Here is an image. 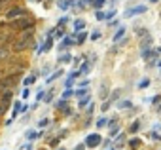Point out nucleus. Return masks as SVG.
Listing matches in <instances>:
<instances>
[{"label":"nucleus","instance_id":"36","mask_svg":"<svg viewBox=\"0 0 161 150\" xmlns=\"http://www.w3.org/2000/svg\"><path fill=\"white\" fill-rule=\"evenodd\" d=\"M99 38H100V32H99V31H95L93 34H91V40H99Z\"/></svg>","mask_w":161,"mask_h":150},{"label":"nucleus","instance_id":"14","mask_svg":"<svg viewBox=\"0 0 161 150\" xmlns=\"http://www.w3.org/2000/svg\"><path fill=\"white\" fill-rule=\"evenodd\" d=\"M123 34H125V29H123V27H121V29H118V32L114 34V42H119V40L123 38Z\"/></svg>","mask_w":161,"mask_h":150},{"label":"nucleus","instance_id":"39","mask_svg":"<svg viewBox=\"0 0 161 150\" xmlns=\"http://www.w3.org/2000/svg\"><path fill=\"white\" fill-rule=\"evenodd\" d=\"M146 32H148L146 29H138V32H136V34H138V36H140V38H142V36H144V34H146Z\"/></svg>","mask_w":161,"mask_h":150},{"label":"nucleus","instance_id":"4","mask_svg":"<svg viewBox=\"0 0 161 150\" xmlns=\"http://www.w3.org/2000/svg\"><path fill=\"white\" fill-rule=\"evenodd\" d=\"M13 84H15V78H4L2 82H0V93L10 91L11 87H13Z\"/></svg>","mask_w":161,"mask_h":150},{"label":"nucleus","instance_id":"1","mask_svg":"<svg viewBox=\"0 0 161 150\" xmlns=\"http://www.w3.org/2000/svg\"><path fill=\"white\" fill-rule=\"evenodd\" d=\"M30 36H32V29H27V31H23V36L19 40H15V44H13V50L15 51H23L27 46L30 44Z\"/></svg>","mask_w":161,"mask_h":150},{"label":"nucleus","instance_id":"16","mask_svg":"<svg viewBox=\"0 0 161 150\" xmlns=\"http://www.w3.org/2000/svg\"><path fill=\"white\" fill-rule=\"evenodd\" d=\"M70 53H63V55H59V63H70Z\"/></svg>","mask_w":161,"mask_h":150},{"label":"nucleus","instance_id":"49","mask_svg":"<svg viewBox=\"0 0 161 150\" xmlns=\"http://www.w3.org/2000/svg\"><path fill=\"white\" fill-rule=\"evenodd\" d=\"M59 150H64V148H59Z\"/></svg>","mask_w":161,"mask_h":150},{"label":"nucleus","instance_id":"41","mask_svg":"<svg viewBox=\"0 0 161 150\" xmlns=\"http://www.w3.org/2000/svg\"><path fill=\"white\" fill-rule=\"evenodd\" d=\"M152 139H154V141H161V137H159V135H157V133H155V131H154V133H152Z\"/></svg>","mask_w":161,"mask_h":150},{"label":"nucleus","instance_id":"30","mask_svg":"<svg viewBox=\"0 0 161 150\" xmlns=\"http://www.w3.org/2000/svg\"><path fill=\"white\" fill-rule=\"evenodd\" d=\"M95 17L99 19V21H104V11H99L97 10V14H95Z\"/></svg>","mask_w":161,"mask_h":150},{"label":"nucleus","instance_id":"45","mask_svg":"<svg viewBox=\"0 0 161 150\" xmlns=\"http://www.w3.org/2000/svg\"><path fill=\"white\" fill-rule=\"evenodd\" d=\"M155 65H159V68H161V61H155Z\"/></svg>","mask_w":161,"mask_h":150},{"label":"nucleus","instance_id":"33","mask_svg":"<svg viewBox=\"0 0 161 150\" xmlns=\"http://www.w3.org/2000/svg\"><path fill=\"white\" fill-rule=\"evenodd\" d=\"M119 93H121V91H119V90H116V91H114V93L110 95V99H112V101H116V99L119 97Z\"/></svg>","mask_w":161,"mask_h":150},{"label":"nucleus","instance_id":"24","mask_svg":"<svg viewBox=\"0 0 161 150\" xmlns=\"http://www.w3.org/2000/svg\"><path fill=\"white\" fill-rule=\"evenodd\" d=\"M74 95V91L70 90V87H66V90H64V93H63V99H68V97H72Z\"/></svg>","mask_w":161,"mask_h":150},{"label":"nucleus","instance_id":"21","mask_svg":"<svg viewBox=\"0 0 161 150\" xmlns=\"http://www.w3.org/2000/svg\"><path fill=\"white\" fill-rule=\"evenodd\" d=\"M34 80H36V76H34V74L27 76V78H25V86H30V84H34Z\"/></svg>","mask_w":161,"mask_h":150},{"label":"nucleus","instance_id":"35","mask_svg":"<svg viewBox=\"0 0 161 150\" xmlns=\"http://www.w3.org/2000/svg\"><path fill=\"white\" fill-rule=\"evenodd\" d=\"M47 124H49V120H47V118H44V120H40V124H38V125H40V127H46Z\"/></svg>","mask_w":161,"mask_h":150},{"label":"nucleus","instance_id":"43","mask_svg":"<svg viewBox=\"0 0 161 150\" xmlns=\"http://www.w3.org/2000/svg\"><path fill=\"white\" fill-rule=\"evenodd\" d=\"M159 101H161V97H159V95H155L154 99H152V103H159Z\"/></svg>","mask_w":161,"mask_h":150},{"label":"nucleus","instance_id":"44","mask_svg":"<svg viewBox=\"0 0 161 150\" xmlns=\"http://www.w3.org/2000/svg\"><path fill=\"white\" fill-rule=\"evenodd\" d=\"M83 148H85V144H78V146H76L74 150H83Z\"/></svg>","mask_w":161,"mask_h":150},{"label":"nucleus","instance_id":"27","mask_svg":"<svg viewBox=\"0 0 161 150\" xmlns=\"http://www.w3.org/2000/svg\"><path fill=\"white\" fill-rule=\"evenodd\" d=\"M74 95H76V97H80V99H82L83 95H87V91H85V90H76V91H74Z\"/></svg>","mask_w":161,"mask_h":150},{"label":"nucleus","instance_id":"25","mask_svg":"<svg viewBox=\"0 0 161 150\" xmlns=\"http://www.w3.org/2000/svg\"><path fill=\"white\" fill-rule=\"evenodd\" d=\"M106 124H108L106 118H99V120H97V127H104Z\"/></svg>","mask_w":161,"mask_h":150},{"label":"nucleus","instance_id":"7","mask_svg":"<svg viewBox=\"0 0 161 150\" xmlns=\"http://www.w3.org/2000/svg\"><path fill=\"white\" fill-rule=\"evenodd\" d=\"M51 46H53V38H51V36H47L46 44H44L42 48H38V50H36V53H42V51H49V50H51Z\"/></svg>","mask_w":161,"mask_h":150},{"label":"nucleus","instance_id":"11","mask_svg":"<svg viewBox=\"0 0 161 150\" xmlns=\"http://www.w3.org/2000/svg\"><path fill=\"white\" fill-rule=\"evenodd\" d=\"M57 6L61 8V10H68V8L72 6V0H59V2H57Z\"/></svg>","mask_w":161,"mask_h":150},{"label":"nucleus","instance_id":"9","mask_svg":"<svg viewBox=\"0 0 161 150\" xmlns=\"http://www.w3.org/2000/svg\"><path fill=\"white\" fill-rule=\"evenodd\" d=\"M74 44V38H70V36H63V44L59 50H66V46H72Z\"/></svg>","mask_w":161,"mask_h":150},{"label":"nucleus","instance_id":"23","mask_svg":"<svg viewBox=\"0 0 161 150\" xmlns=\"http://www.w3.org/2000/svg\"><path fill=\"white\" fill-rule=\"evenodd\" d=\"M138 129H140V124H138V122H135V124H133L131 127H129V131H131V133H136Z\"/></svg>","mask_w":161,"mask_h":150},{"label":"nucleus","instance_id":"34","mask_svg":"<svg viewBox=\"0 0 161 150\" xmlns=\"http://www.w3.org/2000/svg\"><path fill=\"white\" fill-rule=\"evenodd\" d=\"M108 95V93H106V86H104V84H102V87H100V97H102V99H104V97H106Z\"/></svg>","mask_w":161,"mask_h":150},{"label":"nucleus","instance_id":"17","mask_svg":"<svg viewBox=\"0 0 161 150\" xmlns=\"http://www.w3.org/2000/svg\"><path fill=\"white\" fill-rule=\"evenodd\" d=\"M89 101H91V97H89V95H83L82 99H80V108H83L87 103H89Z\"/></svg>","mask_w":161,"mask_h":150},{"label":"nucleus","instance_id":"8","mask_svg":"<svg viewBox=\"0 0 161 150\" xmlns=\"http://www.w3.org/2000/svg\"><path fill=\"white\" fill-rule=\"evenodd\" d=\"M150 44H152V36H150V34H144L142 40H140V50H146Z\"/></svg>","mask_w":161,"mask_h":150},{"label":"nucleus","instance_id":"48","mask_svg":"<svg viewBox=\"0 0 161 150\" xmlns=\"http://www.w3.org/2000/svg\"><path fill=\"white\" fill-rule=\"evenodd\" d=\"M108 150H114V148H108Z\"/></svg>","mask_w":161,"mask_h":150},{"label":"nucleus","instance_id":"26","mask_svg":"<svg viewBox=\"0 0 161 150\" xmlns=\"http://www.w3.org/2000/svg\"><path fill=\"white\" fill-rule=\"evenodd\" d=\"M36 137H38V133H36V131H29V133H27V139H29V141H34Z\"/></svg>","mask_w":161,"mask_h":150},{"label":"nucleus","instance_id":"15","mask_svg":"<svg viewBox=\"0 0 161 150\" xmlns=\"http://www.w3.org/2000/svg\"><path fill=\"white\" fill-rule=\"evenodd\" d=\"M131 107H133L131 101H119V103H118V108H119V110H121V108H131Z\"/></svg>","mask_w":161,"mask_h":150},{"label":"nucleus","instance_id":"5","mask_svg":"<svg viewBox=\"0 0 161 150\" xmlns=\"http://www.w3.org/2000/svg\"><path fill=\"white\" fill-rule=\"evenodd\" d=\"M21 15H23V8H11V10H8V11H6L8 21H13V19L21 17Z\"/></svg>","mask_w":161,"mask_h":150},{"label":"nucleus","instance_id":"40","mask_svg":"<svg viewBox=\"0 0 161 150\" xmlns=\"http://www.w3.org/2000/svg\"><path fill=\"white\" fill-rule=\"evenodd\" d=\"M108 107H110V103H108V101H106V103L102 105V108H100V110H102V112H106V110H108Z\"/></svg>","mask_w":161,"mask_h":150},{"label":"nucleus","instance_id":"2","mask_svg":"<svg viewBox=\"0 0 161 150\" xmlns=\"http://www.w3.org/2000/svg\"><path fill=\"white\" fill-rule=\"evenodd\" d=\"M10 27H11V29H21V31H27V29H32V21L21 15V19H17V21L13 19V21L10 23Z\"/></svg>","mask_w":161,"mask_h":150},{"label":"nucleus","instance_id":"32","mask_svg":"<svg viewBox=\"0 0 161 150\" xmlns=\"http://www.w3.org/2000/svg\"><path fill=\"white\" fill-rule=\"evenodd\" d=\"M148 84H150V80H148V78H144L142 82L138 84V87H148Z\"/></svg>","mask_w":161,"mask_h":150},{"label":"nucleus","instance_id":"18","mask_svg":"<svg viewBox=\"0 0 161 150\" xmlns=\"http://www.w3.org/2000/svg\"><path fill=\"white\" fill-rule=\"evenodd\" d=\"M104 4H106V0H93V8H97V10H100Z\"/></svg>","mask_w":161,"mask_h":150},{"label":"nucleus","instance_id":"47","mask_svg":"<svg viewBox=\"0 0 161 150\" xmlns=\"http://www.w3.org/2000/svg\"><path fill=\"white\" fill-rule=\"evenodd\" d=\"M150 2H157V0H150Z\"/></svg>","mask_w":161,"mask_h":150},{"label":"nucleus","instance_id":"37","mask_svg":"<svg viewBox=\"0 0 161 150\" xmlns=\"http://www.w3.org/2000/svg\"><path fill=\"white\" fill-rule=\"evenodd\" d=\"M129 144H131L133 148H135V146H138V139H131V141H129Z\"/></svg>","mask_w":161,"mask_h":150},{"label":"nucleus","instance_id":"31","mask_svg":"<svg viewBox=\"0 0 161 150\" xmlns=\"http://www.w3.org/2000/svg\"><path fill=\"white\" fill-rule=\"evenodd\" d=\"M44 97H46V95H44V91H42V90H40L38 93H36V103H40V101H42Z\"/></svg>","mask_w":161,"mask_h":150},{"label":"nucleus","instance_id":"13","mask_svg":"<svg viewBox=\"0 0 161 150\" xmlns=\"http://www.w3.org/2000/svg\"><path fill=\"white\" fill-rule=\"evenodd\" d=\"M76 34H78V38H76V42H78V44H83V40L87 38V32H83V31H78Z\"/></svg>","mask_w":161,"mask_h":150},{"label":"nucleus","instance_id":"3","mask_svg":"<svg viewBox=\"0 0 161 150\" xmlns=\"http://www.w3.org/2000/svg\"><path fill=\"white\" fill-rule=\"evenodd\" d=\"M100 143H102V139H100V135H99V133H91V135L85 139V146H89V148L99 146Z\"/></svg>","mask_w":161,"mask_h":150},{"label":"nucleus","instance_id":"6","mask_svg":"<svg viewBox=\"0 0 161 150\" xmlns=\"http://www.w3.org/2000/svg\"><path fill=\"white\" fill-rule=\"evenodd\" d=\"M148 8L146 6H136V8H131V10L125 11V17H133V15H140V14H146Z\"/></svg>","mask_w":161,"mask_h":150},{"label":"nucleus","instance_id":"28","mask_svg":"<svg viewBox=\"0 0 161 150\" xmlns=\"http://www.w3.org/2000/svg\"><path fill=\"white\" fill-rule=\"evenodd\" d=\"M53 32H55V36H57V38H63V36H64V31L61 29V27H59V29H55Z\"/></svg>","mask_w":161,"mask_h":150},{"label":"nucleus","instance_id":"38","mask_svg":"<svg viewBox=\"0 0 161 150\" xmlns=\"http://www.w3.org/2000/svg\"><path fill=\"white\" fill-rule=\"evenodd\" d=\"M21 95H23V99H27V97H29V95H30V91H29V87H25V90H23V93H21Z\"/></svg>","mask_w":161,"mask_h":150},{"label":"nucleus","instance_id":"10","mask_svg":"<svg viewBox=\"0 0 161 150\" xmlns=\"http://www.w3.org/2000/svg\"><path fill=\"white\" fill-rule=\"evenodd\" d=\"M8 57H10V48L8 46H0V61H4Z\"/></svg>","mask_w":161,"mask_h":150},{"label":"nucleus","instance_id":"19","mask_svg":"<svg viewBox=\"0 0 161 150\" xmlns=\"http://www.w3.org/2000/svg\"><path fill=\"white\" fill-rule=\"evenodd\" d=\"M61 74H63V70H55L53 74H51L49 78H47V82H53V80H55V78H59V76H61Z\"/></svg>","mask_w":161,"mask_h":150},{"label":"nucleus","instance_id":"22","mask_svg":"<svg viewBox=\"0 0 161 150\" xmlns=\"http://www.w3.org/2000/svg\"><path fill=\"white\" fill-rule=\"evenodd\" d=\"M110 125H112V129H110V135H116V133L119 131V127L116 125V122H110Z\"/></svg>","mask_w":161,"mask_h":150},{"label":"nucleus","instance_id":"29","mask_svg":"<svg viewBox=\"0 0 161 150\" xmlns=\"http://www.w3.org/2000/svg\"><path fill=\"white\" fill-rule=\"evenodd\" d=\"M116 15V10H110V11H106V14H104V19H112Z\"/></svg>","mask_w":161,"mask_h":150},{"label":"nucleus","instance_id":"46","mask_svg":"<svg viewBox=\"0 0 161 150\" xmlns=\"http://www.w3.org/2000/svg\"><path fill=\"white\" fill-rule=\"evenodd\" d=\"M82 2H93V0H82Z\"/></svg>","mask_w":161,"mask_h":150},{"label":"nucleus","instance_id":"12","mask_svg":"<svg viewBox=\"0 0 161 150\" xmlns=\"http://www.w3.org/2000/svg\"><path fill=\"white\" fill-rule=\"evenodd\" d=\"M83 27H85V21H82V19H76L74 21V31H83Z\"/></svg>","mask_w":161,"mask_h":150},{"label":"nucleus","instance_id":"20","mask_svg":"<svg viewBox=\"0 0 161 150\" xmlns=\"http://www.w3.org/2000/svg\"><path fill=\"white\" fill-rule=\"evenodd\" d=\"M19 112H21V103H19V101H15V105H13V116H17Z\"/></svg>","mask_w":161,"mask_h":150},{"label":"nucleus","instance_id":"42","mask_svg":"<svg viewBox=\"0 0 161 150\" xmlns=\"http://www.w3.org/2000/svg\"><path fill=\"white\" fill-rule=\"evenodd\" d=\"M6 4H8V2H6V0H0V11H2V10H4V6H6Z\"/></svg>","mask_w":161,"mask_h":150}]
</instances>
